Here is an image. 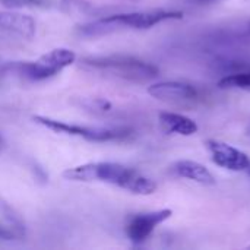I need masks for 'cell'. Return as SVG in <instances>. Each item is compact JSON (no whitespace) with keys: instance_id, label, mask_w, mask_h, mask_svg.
Instances as JSON below:
<instances>
[{"instance_id":"8fae6325","label":"cell","mask_w":250,"mask_h":250,"mask_svg":"<svg viewBox=\"0 0 250 250\" xmlns=\"http://www.w3.org/2000/svg\"><path fill=\"white\" fill-rule=\"evenodd\" d=\"M173 171L183 179H189L204 186H214L217 183L212 173L198 161H190V160L177 161L173 166Z\"/></svg>"},{"instance_id":"30bf717a","label":"cell","mask_w":250,"mask_h":250,"mask_svg":"<svg viewBox=\"0 0 250 250\" xmlns=\"http://www.w3.org/2000/svg\"><path fill=\"white\" fill-rule=\"evenodd\" d=\"M160 126L166 133L182 135V136H192L199 129L193 119L171 111L160 113Z\"/></svg>"},{"instance_id":"ac0fdd59","label":"cell","mask_w":250,"mask_h":250,"mask_svg":"<svg viewBox=\"0 0 250 250\" xmlns=\"http://www.w3.org/2000/svg\"><path fill=\"white\" fill-rule=\"evenodd\" d=\"M248 249H250V245H249V246H248Z\"/></svg>"},{"instance_id":"7c38bea8","label":"cell","mask_w":250,"mask_h":250,"mask_svg":"<svg viewBox=\"0 0 250 250\" xmlns=\"http://www.w3.org/2000/svg\"><path fill=\"white\" fill-rule=\"evenodd\" d=\"M220 89H250V72L229 75L220 79Z\"/></svg>"},{"instance_id":"4fadbf2b","label":"cell","mask_w":250,"mask_h":250,"mask_svg":"<svg viewBox=\"0 0 250 250\" xmlns=\"http://www.w3.org/2000/svg\"><path fill=\"white\" fill-rule=\"evenodd\" d=\"M23 233H21L19 230L10 227V226H4V224H0V239L3 240H12V239H18V237H22Z\"/></svg>"},{"instance_id":"ba28073f","label":"cell","mask_w":250,"mask_h":250,"mask_svg":"<svg viewBox=\"0 0 250 250\" xmlns=\"http://www.w3.org/2000/svg\"><path fill=\"white\" fill-rule=\"evenodd\" d=\"M148 94L163 103L168 104H188L198 100V89L186 82L164 81L152 83L148 88Z\"/></svg>"},{"instance_id":"7a4b0ae2","label":"cell","mask_w":250,"mask_h":250,"mask_svg":"<svg viewBox=\"0 0 250 250\" xmlns=\"http://www.w3.org/2000/svg\"><path fill=\"white\" fill-rule=\"evenodd\" d=\"M183 18L180 10L151 9L136 10L127 13H116L104 18L94 19L91 22L78 26V34L82 37H101L122 29H149L166 21H179Z\"/></svg>"},{"instance_id":"277c9868","label":"cell","mask_w":250,"mask_h":250,"mask_svg":"<svg viewBox=\"0 0 250 250\" xmlns=\"http://www.w3.org/2000/svg\"><path fill=\"white\" fill-rule=\"evenodd\" d=\"M75 62L76 54L73 50L59 47L32 62H9L3 64V70L4 75H13L25 82H42L54 78Z\"/></svg>"},{"instance_id":"5bb4252c","label":"cell","mask_w":250,"mask_h":250,"mask_svg":"<svg viewBox=\"0 0 250 250\" xmlns=\"http://www.w3.org/2000/svg\"><path fill=\"white\" fill-rule=\"evenodd\" d=\"M6 75H4V70H3V64H0V82H1V79L4 78Z\"/></svg>"},{"instance_id":"9a60e30c","label":"cell","mask_w":250,"mask_h":250,"mask_svg":"<svg viewBox=\"0 0 250 250\" xmlns=\"http://www.w3.org/2000/svg\"><path fill=\"white\" fill-rule=\"evenodd\" d=\"M196 1H199V3H209V1H214V0H196Z\"/></svg>"},{"instance_id":"e0dca14e","label":"cell","mask_w":250,"mask_h":250,"mask_svg":"<svg viewBox=\"0 0 250 250\" xmlns=\"http://www.w3.org/2000/svg\"><path fill=\"white\" fill-rule=\"evenodd\" d=\"M248 173H249V174H250V167H249V168H248Z\"/></svg>"},{"instance_id":"9c48e42d","label":"cell","mask_w":250,"mask_h":250,"mask_svg":"<svg viewBox=\"0 0 250 250\" xmlns=\"http://www.w3.org/2000/svg\"><path fill=\"white\" fill-rule=\"evenodd\" d=\"M37 31L35 21L25 13L0 10V34L18 37L22 40L34 38Z\"/></svg>"},{"instance_id":"3957f363","label":"cell","mask_w":250,"mask_h":250,"mask_svg":"<svg viewBox=\"0 0 250 250\" xmlns=\"http://www.w3.org/2000/svg\"><path fill=\"white\" fill-rule=\"evenodd\" d=\"M81 67L100 73L107 78L120 79L133 83H146L155 79L160 73L158 67L133 56L110 54V56H88L81 59Z\"/></svg>"},{"instance_id":"8992f818","label":"cell","mask_w":250,"mask_h":250,"mask_svg":"<svg viewBox=\"0 0 250 250\" xmlns=\"http://www.w3.org/2000/svg\"><path fill=\"white\" fill-rule=\"evenodd\" d=\"M173 215L171 209H158V211H151V212H144V214H136L133 215L127 224H126V234L129 240L135 245H142L145 243L149 236L154 233V230L167 221Z\"/></svg>"},{"instance_id":"52a82bcc","label":"cell","mask_w":250,"mask_h":250,"mask_svg":"<svg viewBox=\"0 0 250 250\" xmlns=\"http://www.w3.org/2000/svg\"><path fill=\"white\" fill-rule=\"evenodd\" d=\"M205 145L211 154L212 163L217 164L218 167H223L231 171H248V168L250 167L249 155L226 142L209 139L207 141Z\"/></svg>"},{"instance_id":"5b68a950","label":"cell","mask_w":250,"mask_h":250,"mask_svg":"<svg viewBox=\"0 0 250 250\" xmlns=\"http://www.w3.org/2000/svg\"><path fill=\"white\" fill-rule=\"evenodd\" d=\"M32 119L35 123H38V125H41V126H44V127L56 132V133L76 136V138H82L88 142H97V144L123 142V141H129L135 135L133 129H130L127 126H114V127L82 126V125L56 120V119L45 117V116H34Z\"/></svg>"},{"instance_id":"2e32d148","label":"cell","mask_w":250,"mask_h":250,"mask_svg":"<svg viewBox=\"0 0 250 250\" xmlns=\"http://www.w3.org/2000/svg\"><path fill=\"white\" fill-rule=\"evenodd\" d=\"M1 145H3V138L0 136V146H1Z\"/></svg>"},{"instance_id":"6da1fadb","label":"cell","mask_w":250,"mask_h":250,"mask_svg":"<svg viewBox=\"0 0 250 250\" xmlns=\"http://www.w3.org/2000/svg\"><path fill=\"white\" fill-rule=\"evenodd\" d=\"M63 177L66 180L83 182V183L101 182L142 196L152 195L158 188L152 179L141 174L135 168H130L120 163H110V161L86 163L82 166L67 168L63 173Z\"/></svg>"}]
</instances>
